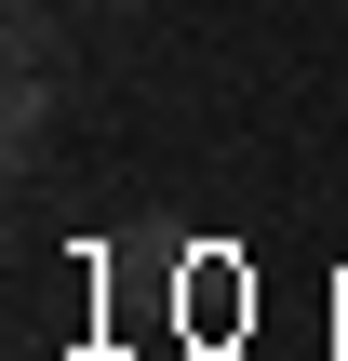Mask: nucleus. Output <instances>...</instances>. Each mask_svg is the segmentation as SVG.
<instances>
[{"label": "nucleus", "instance_id": "nucleus-2", "mask_svg": "<svg viewBox=\"0 0 348 361\" xmlns=\"http://www.w3.org/2000/svg\"><path fill=\"white\" fill-rule=\"evenodd\" d=\"M80 13H148V0H80Z\"/></svg>", "mask_w": 348, "mask_h": 361}, {"label": "nucleus", "instance_id": "nucleus-1", "mask_svg": "<svg viewBox=\"0 0 348 361\" xmlns=\"http://www.w3.org/2000/svg\"><path fill=\"white\" fill-rule=\"evenodd\" d=\"M54 107H67L54 54H0V147H13V161H27V147L54 134Z\"/></svg>", "mask_w": 348, "mask_h": 361}]
</instances>
